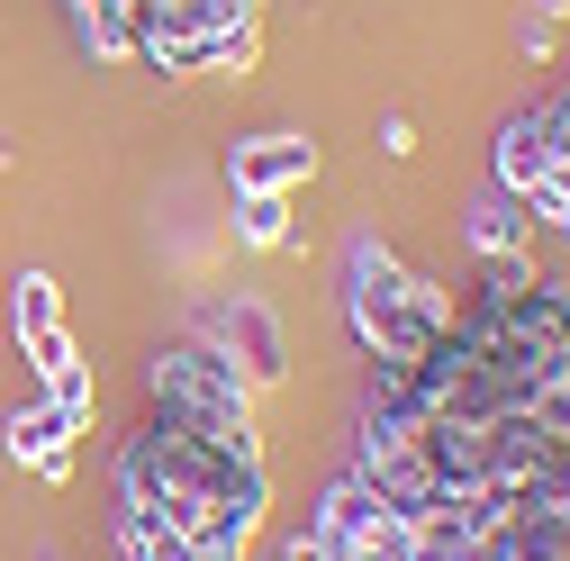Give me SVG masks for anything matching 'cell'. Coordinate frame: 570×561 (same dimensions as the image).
Listing matches in <instances>:
<instances>
[{"label":"cell","mask_w":570,"mask_h":561,"mask_svg":"<svg viewBox=\"0 0 570 561\" xmlns=\"http://www.w3.org/2000/svg\"><path fill=\"white\" fill-rule=\"evenodd\" d=\"M453 308L462 299L444 291V280H416L390 245L353 236V254H344V317H353V335H363L372 363H416L425 344L453 326Z\"/></svg>","instance_id":"obj_2"},{"label":"cell","mask_w":570,"mask_h":561,"mask_svg":"<svg viewBox=\"0 0 570 561\" xmlns=\"http://www.w3.org/2000/svg\"><path fill=\"white\" fill-rule=\"evenodd\" d=\"M146 381H155V407L199 416V426H218V435H254V390H245V372H236L208 335L164 344V354L146 363Z\"/></svg>","instance_id":"obj_3"},{"label":"cell","mask_w":570,"mask_h":561,"mask_svg":"<svg viewBox=\"0 0 570 561\" xmlns=\"http://www.w3.org/2000/svg\"><path fill=\"white\" fill-rule=\"evenodd\" d=\"M534 127H543V181H570V82L534 109Z\"/></svg>","instance_id":"obj_12"},{"label":"cell","mask_w":570,"mask_h":561,"mask_svg":"<svg viewBox=\"0 0 570 561\" xmlns=\"http://www.w3.org/2000/svg\"><path fill=\"white\" fill-rule=\"evenodd\" d=\"M73 435H82V416H73V407H55V398H37V407L10 416V453L37 462L46 480H73Z\"/></svg>","instance_id":"obj_7"},{"label":"cell","mask_w":570,"mask_h":561,"mask_svg":"<svg viewBox=\"0 0 570 561\" xmlns=\"http://www.w3.org/2000/svg\"><path fill=\"white\" fill-rule=\"evenodd\" d=\"M208 10H218V19H227V28H245V19H254V10H263V0H208Z\"/></svg>","instance_id":"obj_14"},{"label":"cell","mask_w":570,"mask_h":561,"mask_svg":"<svg viewBox=\"0 0 570 561\" xmlns=\"http://www.w3.org/2000/svg\"><path fill=\"white\" fill-rule=\"evenodd\" d=\"M236 236L254 254H281L291 245V190H236Z\"/></svg>","instance_id":"obj_10"},{"label":"cell","mask_w":570,"mask_h":561,"mask_svg":"<svg viewBox=\"0 0 570 561\" xmlns=\"http://www.w3.org/2000/svg\"><path fill=\"white\" fill-rule=\"evenodd\" d=\"M218 354L245 372V390H281V372H291L281 317H272L263 299H236V308H218Z\"/></svg>","instance_id":"obj_4"},{"label":"cell","mask_w":570,"mask_h":561,"mask_svg":"<svg viewBox=\"0 0 570 561\" xmlns=\"http://www.w3.org/2000/svg\"><path fill=\"white\" fill-rule=\"evenodd\" d=\"M570 19V0H534V28H561Z\"/></svg>","instance_id":"obj_15"},{"label":"cell","mask_w":570,"mask_h":561,"mask_svg":"<svg viewBox=\"0 0 570 561\" xmlns=\"http://www.w3.org/2000/svg\"><path fill=\"white\" fill-rule=\"evenodd\" d=\"M10 326H19V344L63 326V291H55V272H19V280H10Z\"/></svg>","instance_id":"obj_11"},{"label":"cell","mask_w":570,"mask_h":561,"mask_svg":"<svg viewBox=\"0 0 570 561\" xmlns=\"http://www.w3.org/2000/svg\"><path fill=\"white\" fill-rule=\"evenodd\" d=\"M227 181L236 190H308L317 181V146L291 136V127H281V136H245V146L227 155Z\"/></svg>","instance_id":"obj_6"},{"label":"cell","mask_w":570,"mask_h":561,"mask_svg":"<svg viewBox=\"0 0 570 561\" xmlns=\"http://www.w3.org/2000/svg\"><path fill=\"white\" fill-rule=\"evenodd\" d=\"M525 236H534V218H525V199H508V190H489V199L471 208V254H480V263H508V254H525Z\"/></svg>","instance_id":"obj_8"},{"label":"cell","mask_w":570,"mask_h":561,"mask_svg":"<svg viewBox=\"0 0 570 561\" xmlns=\"http://www.w3.org/2000/svg\"><path fill=\"white\" fill-rule=\"evenodd\" d=\"M272 561H335V552H326L317 534H291V543H281V552H272Z\"/></svg>","instance_id":"obj_13"},{"label":"cell","mask_w":570,"mask_h":561,"mask_svg":"<svg viewBox=\"0 0 570 561\" xmlns=\"http://www.w3.org/2000/svg\"><path fill=\"white\" fill-rule=\"evenodd\" d=\"M390 525H407V516H390V499H381L363 471H353V480H335L326 499H317V516H308V534H317L335 561H344V552H363V543H372V534H390Z\"/></svg>","instance_id":"obj_5"},{"label":"cell","mask_w":570,"mask_h":561,"mask_svg":"<svg viewBox=\"0 0 570 561\" xmlns=\"http://www.w3.org/2000/svg\"><path fill=\"white\" fill-rule=\"evenodd\" d=\"M543 181V127H534V109L525 118H508V127H498V190H508V199H525Z\"/></svg>","instance_id":"obj_9"},{"label":"cell","mask_w":570,"mask_h":561,"mask_svg":"<svg viewBox=\"0 0 570 561\" xmlns=\"http://www.w3.org/2000/svg\"><path fill=\"white\" fill-rule=\"evenodd\" d=\"M263 435H218L173 407H155L118 453V508L190 534L199 552H245L263 525Z\"/></svg>","instance_id":"obj_1"},{"label":"cell","mask_w":570,"mask_h":561,"mask_svg":"<svg viewBox=\"0 0 570 561\" xmlns=\"http://www.w3.org/2000/svg\"><path fill=\"white\" fill-rule=\"evenodd\" d=\"M136 10H146V0H136Z\"/></svg>","instance_id":"obj_16"}]
</instances>
